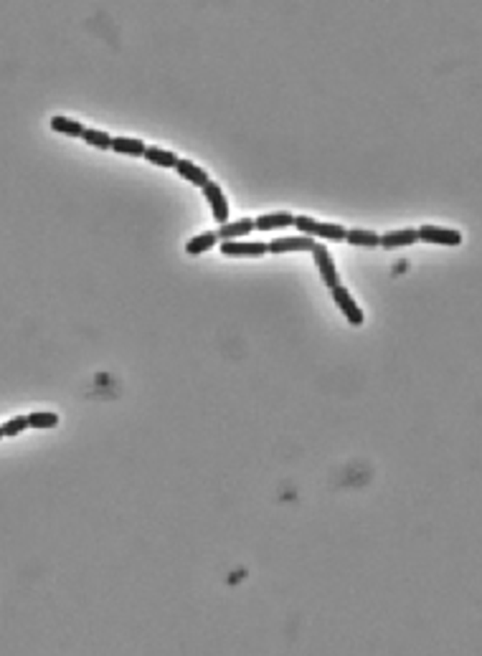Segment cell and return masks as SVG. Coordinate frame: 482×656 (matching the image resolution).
Wrapping results in <instances>:
<instances>
[{
	"mask_svg": "<svg viewBox=\"0 0 482 656\" xmlns=\"http://www.w3.org/2000/svg\"><path fill=\"white\" fill-rule=\"evenodd\" d=\"M216 244H218V236H216V231H203V234L193 236V239L185 244V253H190V256H198V253L214 248Z\"/></svg>",
	"mask_w": 482,
	"mask_h": 656,
	"instance_id": "5bb4252c",
	"label": "cell"
},
{
	"mask_svg": "<svg viewBox=\"0 0 482 656\" xmlns=\"http://www.w3.org/2000/svg\"><path fill=\"white\" fill-rule=\"evenodd\" d=\"M145 142L135 137H112V150L120 155H130V158H142L145 155Z\"/></svg>",
	"mask_w": 482,
	"mask_h": 656,
	"instance_id": "4fadbf2b",
	"label": "cell"
},
{
	"mask_svg": "<svg viewBox=\"0 0 482 656\" xmlns=\"http://www.w3.org/2000/svg\"><path fill=\"white\" fill-rule=\"evenodd\" d=\"M419 241L416 228H396V231H388L378 239V248H406L414 246Z\"/></svg>",
	"mask_w": 482,
	"mask_h": 656,
	"instance_id": "ba28073f",
	"label": "cell"
},
{
	"mask_svg": "<svg viewBox=\"0 0 482 656\" xmlns=\"http://www.w3.org/2000/svg\"><path fill=\"white\" fill-rule=\"evenodd\" d=\"M295 215L282 210V213H266L254 218V231H277V228H292Z\"/></svg>",
	"mask_w": 482,
	"mask_h": 656,
	"instance_id": "9c48e42d",
	"label": "cell"
},
{
	"mask_svg": "<svg viewBox=\"0 0 482 656\" xmlns=\"http://www.w3.org/2000/svg\"><path fill=\"white\" fill-rule=\"evenodd\" d=\"M173 170L183 177V180L198 185V188H203V185L209 183V172L203 170V168H198L196 163H190V160H180V158H178V163H175V168H173Z\"/></svg>",
	"mask_w": 482,
	"mask_h": 656,
	"instance_id": "8fae6325",
	"label": "cell"
},
{
	"mask_svg": "<svg viewBox=\"0 0 482 656\" xmlns=\"http://www.w3.org/2000/svg\"><path fill=\"white\" fill-rule=\"evenodd\" d=\"M51 130L66 134V137H84V132H87V127H84L82 122L69 120V117H54V120H51Z\"/></svg>",
	"mask_w": 482,
	"mask_h": 656,
	"instance_id": "9a60e30c",
	"label": "cell"
},
{
	"mask_svg": "<svg viewBox=\"0 0 482 656\" xmlns=\"http://www.w3.org/2000/svg\"><path fill=\"white\" fill-rule=\"evenodd\" d=\"M0 439H6V436H3V429H0Z\"/></svg>",
	"mask_w": 482,
	"mask_h": 656,
	"instance_id": "ffe728a7",
	"label": "cell"
},
{
	"mask_svg": "<svg viewBox=\"0 0 482 656\" xmlns=\"http://www.w3.org/2000/svg\"><path fill=\"white\" fill-rule=\"evenodd\" d=\"M330 294H333V302L340 307V312L345 315V320H348L350 324L361 327V324L366 322V315H363V310L358 307V302L350 297V291L345 289V286H342V284L333 286V289H330Z\"/></svg>",
	"mask_w": 482,
	"mask_h": 656,
	"instance_id": "3957f363",
	"label": "cell"
},
{
	"mask_svg": "<svg viewBox=\"0 0 482 656\" xmlns=\"http://www.w3.org/2000/svg\"><path fill=\"white\" fill-rule=\"evenodd\" d=\"M381 236L371 228H345V241L355 248H378Z\"/></svg>",
	"mask_w": 482,
	"mask_h": 656,
	"instance_id": "7c38bea8",
	"label": "cell"
},
{
	"mask_svg": "<svg viewBox=\"0 0 482 656\" xmlns=\"http://www.w3.org/2000/svg\"><path fill=\"white\" fill-rule=\"evenodd\" d=\"M254 231V218H241V221H234V223H223L218 231H216V236H218V241H241L247 234H252Z\"/></svg>",
	"mask_w": 482,
	"mask_h": 656,
	"instance_id": "30bf717a",
	"label": "cell"
},
{
	"mask_svg": "<svg viewBox=\"0 0 482 656\" xmlns=\"http://www.w3.org/2000/svg\"><path fill=\"white\" fill-rule=\"evenodd\" d=\"M269 246V253H290V251H312L315 241L310 236H285V239H274Z\"/></svg>",
	"mask_w": 482,
	"mask_h": 656,
	"instance_id": "52a82bcc",
	"label": "cell"
},
{
	"mask_svg": "<svg viewBox=\"0 0 482 656\" xmlns=\"http://www.w3.org/2000/svg\"><path fill=\"white\" fill-rule=\"evenodd\" d=\"M203 198H206V203L211 206V213H214L216 223H228V201L226 196H223V188L218 183H214V180H209V183L203 185Z\"/></svg>",
	"mask_w": 482,
	"mask_h": 656,
	"instance_id": "5b68a950",
	"label": "cell"
},
{
	"mask_svg": "<svg viewBox=\"0 0 482 656\" xmlns=\"http://www.w3.org/2000/svg\"><path fill=\"white\" fill-rule=\"evenodd\" d=\"M419 241L424 244H434V246H459L462 244V234L455 228H442V226H421L416 228Z\"/></svg>",
	"mask_w": 482,
	"mask_h": 656,
	"instance_id": "7a4b0ae2",
	"label": "cell"
},
{
	"mask_svg": "<svg viewBox=\"0 0 482 656\" xmlns=\"http://www.w3.org/2000/svg\"><path fill=\"white\" fill-rule=\"evenodd\" d=\"M3 436L6 439H16V436L20 434V431H25L28 429V416H16V418H11V421H6L3 426Z\"/></svg>",
	"mask_w": 482,
	"mask_h": 656,
	"instance_id": "d6986e66",
	"label": "cell"
},
{
	"mask_svg": "<svg viewBox=\"0 0 482 656\" xmlns=\"http://www.w3.org/2000/svg\"><path fill=\"white\" fill-rule=\"evenodd\" d=\"M56 426H58V413H54V410H33L31 416H28V429L49 431L56 429Z\"/></svg>",
	"mask_w": 482,
	"mask_h": 656,
	"instance_id": "e0dca14e",
	"label": "cell"
},
{
	"mask_svg": "<svg viewBox=\"0 0 482 656\" xmlns=\"http://www.w3.org/2000/svg\"><path fill=\"white\" fill-rule=\"evenodd\" d=\"M221 253L223 256H234V259H257V256H266L269 246L266 244H257V241H221Z\"/></svg>",
	"mask_w": 482,
	"mask_h": 656,
	"instance_id": "8992f818",
	"label": "cell"
},
{
	"mask_svg": "<svg viewBox=\"0 0 482 656\" xmlns=\"http://www.w3.org/2000/svg\"><path fill=\"white\" fill-rule=\"evenodd\" d=\"M310 253H312V259H315V266H317V272H320L323 284L328 286V289H333V286L340 284V277H338L335 261H333V256H330L328 248H325L323 244H315Z\"/></svg>",
	"mask_w": 482,
	"mask_h": 656,
	"instance_id": "277c9868",
	"label": "cell"
},
{
	"mask_svg": "<svg viewBox=\"0 0 482 656\" xmlns=\"http://www.w3.org/2000/svg\"><path fill=\"white\" fill-rule=\"evenodd\" d=\"M142 158L147 160V163L158 165V168H175L178 163V155L171 150H163V147H145V155Z\"/></svg>",
	"mask_w": 482,
	"mask_h": 656,
	"instance_id": "2e32d148",
	"label": "cell"
},
{
	"mask_svg": "<svg viewBox=\"0 0 482 656\" xmlns=\"http://www.w3.org/2000/svg\"><path fill=\"white\" fill-rule=\"evenodd\" d=\"M82 139L89 147H97V150H112V137L107 132H101V130H94V127H87Z\"/></svg>",
	"mask_w": 482,
	"mask_h": 656,
	"instance_id": "ac0fdd59",
	"label": "cell"
},
{
	"mask_svg": "<svg viewBox=\"0 0 482 656\" xmlns=\"http://www.w3.org/2000/svg\"><path fill=\"white\" fill-rule=\"evenodd\" d=\"M295 228H299V234L302 236H317V239H325V241H345V228L338 226V223H320L315 221V218H310V215H295V223H292Z\"/></svg>",
	"mask_w": 482,
	"mask_h": 656,
	"instance_id": "6da1fadb",
	"label": "cell"
}]
</instances>
